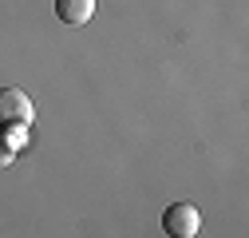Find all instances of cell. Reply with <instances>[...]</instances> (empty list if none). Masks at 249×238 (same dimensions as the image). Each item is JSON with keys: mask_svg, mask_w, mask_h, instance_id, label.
<instances>
[{"mask_svg": "<svg viewBox=\"0 0 249 238\" xmlns=\"http://www.w3.org/2000/svg\"><path fill=\"white\" fill-rule=\"evenodd\" d=\"M32 119H36V103L24 87H0V127L24 131Z\"/></svg>", "mask_w": 249, "mask_h": 238, "instance_id": "6da1fadb", "label": "cell"}, {"mask_svg": "<svg viewBox=\"0 0 249 238\" xmlns=\"http://www.w3.org/2000/svg\"><path fill=\"white\" fill-rule=\"evenodd\" d=\"M198 226H202V215H198L194 202H170L166 211H162V230H166V238H194Z\"/></svg>", "mask_w": 249, "mask_h": 238, "instance_id": "7a4b0ae2", "label": "cell"}, {"mask_svg": "<svg viewBox=\"0 0 249 238\" xmlns=\"http://www.w3.org/2000/svg\"><path fill=\"white\" fill-rule=\"evenodd\" d=\"M55 16L64 24H71V28H83L95 16V0H55Z\"/></svg>", "mask_w": 249, "mask_h": 238, "instance_id": "3957f363", "label": "cell"}, {"mask_svg": "<svg viewBox=\"0 0 249 238\" xmlns=\"http://www.w3.org/2000/svg\"><path fill=\"white\" fill-rule=\"evenodd\" d=\"M12 159V151H0V163H8Z\"/></svg>", "mask_w": 249, "mask_h": 238, "instance_id": "277c9868", "label": "cell"}]
</instances>
